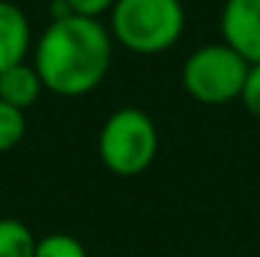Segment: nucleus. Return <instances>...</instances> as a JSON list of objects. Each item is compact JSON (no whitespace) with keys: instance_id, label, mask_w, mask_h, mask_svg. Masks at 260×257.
<instances>
[{"instance_id":"5","label":"nucleus","mask_w":260,"mask_h":257,"mask_svg":"<svg viewBox=\"0 0 260 257\" xmlns=\"http://www.w3.org/2000/svg\"><path fill=\"white\" fill-rule=\"evenodd\" d=\"M221 39L246 64H260V0H227L221 9Z\"/></svg>"},{"instance_id":"8","label":"nucleus","mask_w":260,"mask_h":257,"mask_svg":"<svg viewBox=\"0 0 260 257\" xmlns=\"http://www.w3.org/2000/svg\"><path fill=\"white\" fill-rule=\"evenodd\" d=\"M39 238L20 218H0V257H34Z\"/></svg>"},{"instance_id":"7","label":"nucleus","mask_w":260,"mask_h":257,"mask_svg":"<svg viewBox=\"0 0 260 257\" xmlns=\"http://www.w3.org/2000/svg\"><path fill=\"white\" fill-rule=\"evenodd\" d=\"M42 89L45 86H42L39 72L30 64H25V61L11 66V69H6V72H0V100L11 108H20V111L30 108L39 100Z\"/></svg>"},{"instance_id":"10","label":"nucleus","mask_w":260,"mask_h":257,"mask_svg":"<svg viewBox=\"0 0 260 257\" xmlns=\"http://www.w3.org/2000/svg\"><path fill=\"white\" fill-rule=\"evenodd\" d=\"M25 111L20 108H11L0 100V152H9L14 150L17 144L25 138Z\"/></svg>"},{"instance_id":"9","label":"nucleus","mask_w":260,"mask_h":257,"mask_svg":"<svg viewBox=\"0 0 260 257\" xmlns=\"http://www.w3.org/2000/svg\"><path fill=\"white\" fill-rule=\"evenodd\" d=\"M34 257H89L86 246L75 235H64V232H50V235L36 241Z\"/></svg>"},{"instance_id":"6","label":"nucleus","mask_w":260,"mask_h":257,"mask_svg":"<svg viewBox=\"0 0 260 257\" xmlns=\"http://www.w3.org/2000/svg\"><path fill=\"white\" fill-rule=\"evenodd\" d=\"M30 47V22L20 6L0 0V72L22 64Z\"/></svg>"},{"instance_id":"3","label":"nucleus","mask_w":260,"mask_h":257,"mask_svg":"<svg viewBox=\"0 0 260 257\" xmlns=\"http://www.w3.org/2000/svg\"><path fill=\"white\" fill-rule=\"evenodd\" d=\"M158 127L141 108H119L103 122L97 136V155L111 174L136 177L158 158Z\"/></svg>"},{"instance_id":"12","label":"nucleus","mask_w":260,"mask_h":257,"mask_svg":"<svg viewBox=\"0 0 260 257\" xmlns=\"http://www.w3.org/2000/svg\"><path fill=\"white\" fill-rule=\"evenodd\" d=\"M116 0H67L70 11L75 17H89V20H97L100 14L114 9Z\"/></svg>"},{"instance_id":"11","label":"nucleus","mask_w":260,"mask_h":257,"mask_svg":"<svg viewBox=\"0 0 260 257\" xmlns=\"http://www.w3.org/2000/svg\"><path fill=\"white\" fill-rule=\"evenodd\" d=\"M241 102L255 119H260V64H249V72H246L244 89H241Z\"/></svg>"},{"instance_id":"1","label":"nucleus","mask_w":260,"mask_h":257,"mask_svg":"<svg viewBox=\"0 0 260 257\" xmlns=\"http://www.w3.org/2000/svg\"><path fill=\"white\" fill-rule=\"evenodd\" d=\"M111 56L114 45L103 22L72 14L45 28L34 53V69L47 91L58 97H83L105 81Z\"/></svg>"},{"instance_id":"2","label":"nucleus","mask_w":260,"mask_h":257,"mask_svg":"<svg viewBox=\"0 0 260 257\" xmlns=\"http://www.w3.org/2000/svg\"><path fill=\"white\" fill-rule=\"evenodd\" d=\"M185 11L180 0H116L111 9V36L125 50L158 56L183 36Z\"/></svg>"},{"instance_id":"4","label":"nucleus","mask_w":260,"mask_h":257,"mask_svg":"<svg viewBox=\"0 0 260 257\" xmlns=\"http://www.w3.org/2000/svg\"><path fill=\"white\" fill-rule=\"evenodd\" d=\"M249 64L230 45H205L183 64V89L202 105H227L238 100Z\"/></svg>"}]
</instances>
